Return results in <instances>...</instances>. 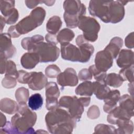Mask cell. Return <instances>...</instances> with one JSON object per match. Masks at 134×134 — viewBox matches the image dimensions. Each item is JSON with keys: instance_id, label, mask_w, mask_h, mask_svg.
I'll return each instance as SVG.
<instances>
[{"instance_id": "6da1fadb", "label": "cell", "mask_w": 134, "mask_h": 134, "mask_svg": "<svg viewBox=\"0 0 134 134\" xmlns=\"http://www.w3.org/2000/svg\"><path fill=\"white\" fill-rule=\"evenodd\" d=\"M46 124L51 133H71L76 127V121L61 107L50 110L45 116Z\"/></svg>"}, {"instance_id": "7a4b0ae2", "label": "cell", "mask_w": 134, "mask_h": 134, "mask_svg": "<svg viewBox=\"0 0 134 134\" xmlns=\"http://www.w3.org/2000/svg\"><path fill=\"white\" fill-rule=\"evenodd\" d=\"M17 111L18 113L12 117L11 122L18 133H34L32 126L37 120L36 113L30 110L26 103L19 104Z\"/></svg>"}, {"instance_id": "3957f363", "label": "cell", "mask_w": 134, "mask_h": 134, "mask_svg": "<svg viewBox=\"0 0 134 134\" xmlns=\"http://www.w3.org/2000/svg\"><path fill=\"white\" fill-rule=\"evenodd\" d=\"M63 8L64 20L66 26L70 28L77 27L79 18L85 16L86 12L85 6L80 1H65Z\"/></svg>"}, {"instance_id": "277c9868", "label": "cell", "mask_w": 134, "mask_h": 134, "mask_svg": "<svg viewBox=\"0 0 134 134\" xmlns=\"http://www.w3.org/2000/svg\"><path fill=\"white\" fill-rule=\"evenodd\" d=\"M46 15V10L42 7L34 8L28 16L22 19L15 25L17 31L21 35L34 30L43 23Z\"/></svg>"}, {"instance_id": "5b68a950", "label": "cell", "mask_w": 134, "mask_h": 134, "mask_svg": "<svg viewBox=\"0 0 134 134\" xmlns=\"http://www.w3.org/2000/svg\"><path fill=\"white\" fill-rule=\"evenodd\" d=\"M77 27L83 31V35L87 41L95 42L97 40L100 26L95 18L82 16L79 18Z\"/></svg>"}, {"instance_id": "8992f818", "label": "cell", "mask_w": 134, "mask_h": 134, "mask_svg": "<svg viewBox=\"0 0 134 134\" xmlns=\"http://www.w3.org/2000/svg\"><path fill=\"white\" fill-rule=\"evenodd\" d=\"M29 52L37 53L40 62L46 63L55 61L59 57L60 51L55 45L42 41L37 43Z\"/></svg>"}, {"instance_id": "52a82bcc", "label": "cell", "mask_w": 134, "mask_h": 134, "mask_svg": "<svg viewBox=\"0 0 134 134\" xmlns=\"http://www.w3.org/2000/svg\"><path fill=\"white\" fill-rule=\"evenodd\" d=\"M59 105L60 107L66 109L71 116L77 122L81 118L84 110V106L75 96H62L59 101Z\"/></svg>"}, {"instance_id": "ba28073f", "label": "cell", "mask_w": 134, "mask_h": 134, "mask_svg": "<svg viewBox=\"0 0 134 134\" xmlns=\"http://www.w3.org/2000/svg\"><path fill=\"white\" fill-rule=\"evenodd\" d=\"M88 10L92 16L99 18L105 23H110L111 1H91Z\"/></svg>"}, {"instance_id": "9c48e42d", "label": "cell", "mask_w": 134, "mask_h": 134, "mask_svg": "<svg viewBox=\"0 0 134 134\" xmlns=\"http://www.w3.org/2000/svg\"><path fill=\"white\" fill-rule=\"evenodd\" d=\"M59 96L60 91L57 84L54 82L48 83L46 86V107L48 110H51L59 106L58 99Z\"/></svg>"}, {"instance_id": "30bf717a", "label": "cell", "mask_w": 134, "mask_h": 134, "mask_svg": "<svg viewBox=\"0 0 134 134\" xmlns=\"http://www.w3.org/2000/svg\"><path fill=\"white\" fill-rule=\"evenodd\" d=\"M48 83L47 77L41 72H29L26 84L34 91H39L46 87Z\"/></svg>"}, {"instance_id": "8fae6325", "label": "cell", "mask_w": 134, "mask_h": 134, "mask_svg": "<svg viewBox=\"0 0 134 134\" xmlns=\"http://www.w3.org/2000/svg\"><path fill=\"white\" fill-rule=\"evenodd\" d=\"M57 83L62 87L75 86L78 84V77L75 70L71 68L66 69L57 76Z\"/></svg>"}, {"instance_id": "7c38bea8", "label": "cell", "mask_w": 134, "mask_h": 134, "mask_svg": "<svg viewBox=\"0 0 134 134\" xmlns=\"http://www.w3.org/2000/svg\"><path fill=\"white\" fill-rule=\"evenodd\" d=\"M113 58L106 50L98 51L95 58V65L99 71L106 72L113 65Z\"/></svg>"}, {"instance_id": "4fadbf2b", "label": "cell", "mask_w": 134, "mask_h": 134, "mask_svg": "<svg viewBox=\"0 0 134 134\" xmlns=\"http://www.w3.org/2000/svg\"><path fill=\"white\" fill-rule=\"evenodd\" d=\"M61 54L63 59L72 62H82V53L79 47L71 43L61 46Z\"/></svg>"}, {"instance_id": "5bb4252c", "label": "cell", "mask_w": 134, "mask_h": 134, "mask_svg": "<svg viewBox=\"0 0 134 134\" xmlns=\"http://www.w3.org/2000/svg\"><path fill=\"white\" fill-rule=\"evenodd\" d=\"M1 55L6 59L14 57L16 52V48L13 45L11 36L8 33H1L0 37Z\"/></svg>"}, {"instance_id": "9a60e30c", "label": "cell", "mask_w": 134, "mask_h": 134, "mask_svg": "<svg viewBox=\"0 0 134 134\" xmlns=\"http://www.w3.org/2000/svg\"><path fill=\"white\" fill-rule=\"evenodd\" d=\"M120 97V92L117 90L110 91L108 96L104 99L103 110L106 113H110L117 107V103Z\"/></svg>"}, {"instance_id": "2e32d148", "label": "cell", "mask_w": 134, "mask_h": 134, "mask_svg": "<svg viewBox=\"0 0 134 134\" xmlns=\"http://www.w3.org/2000/svg\"><path fill=\"white\" fill-rule=\"evenodd\" d=\"M133 52L130 50L122 49L119 53L116 60L117 65L120 68H124L133 65Z\"/></svg>"}, {"instance_id": "e0dca14e", "label": "cell", "mask_w": 134, "mask_h": 134, "mask_svg": "<svg viewBox=\"0 0 134 134\" xmlns=\"http://www.w3.org/2000/svg\"><path fill=\"white\" fill-rule=\"evenodd\" d=\"M132 117L131 115L125 109L120 106H117L107 116V120L108 122L116 125L118 119H130Z\"/></svg>"}, {"instance_id": "ac0fdd59", "label": "cell", "mask_w": 134, "mask_h": 134, "mask_svg": "<svg viewBox=\"0 0 134 134\" xmlns=\"http://www.w3.org/2000/svg\"><path fill=\"white\" fill-rule=\"evenodd\" d=\"M40 62V58L36 52H28L24 53L20 59V63L26 69H32Z\"/></svg>"}, {"instance_id": "d6986e66", "label": "cell", "mask_w": 134, "mask_h": 134, "mask_svg": "<svg viewBox=\"0 0 134 134\" xmlns=\"http://www.w3.org/2000/svg\"><path fill=\"white\" fill-rule=\"evenodd\" d=\"M122 46V39L120 37H115L110 40L109 43L105 48L104 50L108 51L111 54L114 59L116 58L117 57Z\"/></svg>"}, {"instance_id": "ffe728a7", "label": "cell", "mask_w": 134, "mask_h": 134, "mask_svg": "<svg viewBox=\"0 0 134 134\" xmlns=\"http://www.w3.org/2000/svg\"><path fill=\"white\" fill-rule=\"evenodd\" d=\"M93 83V93L96 97L99 99L104 100L111 91L110 88L105 83L98 82H94Z\"/></svg>"}, {"instance_id": "44dd1931", "label": "cell", "mask_w": 134, "mask_h": 134, "mask_svg": "<svg viewBox=\"0 0 134 134\" xmlns=\"http://www.w3.org/2000/svg\"><path fill=\"white\" fill-rule=\"evenodd\" d=\"M0 109L2 111L11 115L18 111V105L15 101L10 98H4L1 100Z\"/></svg>"}, {"instance_id": "7402d4cb", "label": "cell", "mask_w": 134, "mask_h": 134, "mask_svg": "<svg viewBox=\"0 0 134 134\" xmlns=\"http://www.w3.org/2000/svg\"><path fill=\"white\" fill-rule=\"evenodd\" d=\"M116 125L118 126L116 133L130 134L133 132V124L130 119H118Z\"/></svg>"}, {"instance_id": "603a6c76", "label": "cell", "mask_w": 134, "mask_h": 134, "mask_svg": "<svg viewBox=\"0 0 134 134\" xmlns=\"http://www.w3.org/2000/svg\"><path fill=\"white\" fill-rule=\"evenodd\" d=\"M61 18L58 16H53L49 18L46 24L47 31L51 34L56 35L62 26Z\"/></svg>"}, {"instance_id": "cb8c5ba5", "label": "cell", "mask_w": 134, "mask_h": 134, "mask_svg": "<svg viewBox=\"0 0 134 134\" xmlns=\"http://www.w3.org/2000/svg\"><path fill=\"white\" fill-rule=\"evenodd\" d=\"M74 33L72 30L69 28H64L59 31L57 36V38L58 42L62 46L70 43V42L74 38Z\"/></svg>"}, {"instance_id": "d4e9b609", "label": "cell", "mask_w": 134, "mask_h": 134, "mask_svg": "<svg viewBox=\"0 0 134 134\" xmlns=\"http://www.w3.org/2000/svg\"><path fill=\"white\" fill-rule=\"evenodd\" d=\"M43 40L44 38L42 36L36 35L31 37H26L23 39L21 42V45L24 49L29 52L37 43L43 41Z\"/></svg>"}, {"instance_id": "484cf974", "label": "cell", "mask_w": 134, "mask_h": 134, "mask_svg": "<svg viewBox=\"0 0 134 134\" xmlns=\"http://www.w3.org/2000/svg\"><path fill=\"white\" fill-rule=\"evenodd\" d=\"M75 92L77 95L91 96L93 94V83L91 81H84L76 88Z\"/></svg>"}, {"instance_id": "4316f807", "label": "cell", "mask_w": 134, "mask_h": 134, "mask_svg": "<svg viewBox=\"0 0 134 134\" xmlns=\"http://www.w3.org/2000/svg\"><path fill=\"white\" fill-rule=\"evenodd\" d=\"M119 106L126 110L132 117L133 116V96L128 94L123 95L119 99Z\"/></svg>"}, {"instance_id": "83f0119b", "label": "cell", "mask_w": 134, "mask_h": 134, "mask_svg": "<svg viewBox=\"0 0 134 134\" xmlns=\"http://www.w3.org/2000/svg\"><path fill=\"white\" fill-rule=\"evenodd\" d=\"M78 47L80 48L82 53L81 63L87 62L94 52V47L88 42H86L78 46Z\"/></svg>"}, {"instance_id": "f1b7e54d", "label": "cell", "mask_w": 134, "mask_h": 134, "mask_svg": "<svg viewBox=\"0 0 134 134\" xmlns=\"http://www.w3.org/2000/svg\"><path fill=\"white\" fill-rule=\"evenodd\" d=\"M28 107L32 110L39 109L43 105V98L41 94L36 93L31 95L28 100Z\"/></svg>"}, {"instance_id": "f546056e", "label": "cell", "mask_w": 134, "mask_h": 134, "mask_svg": "<svg viewBox=\"0 0 134 134\" xmlns=\"http://www.w3.org/2000/svg\"><path fill=\"white\" fill-rule=\"evenodd\" d=\"M124 81L121 76L115 73H111L107 75L106 83L107 85L117 88L122 85Z\"/></svg>"}, {"instance_id": "4dcf8cb0", "label": "cell", "mask_w": 134, "mask_h": 134, "mask_svg": "<svg viewBox=\"0 0 134 134\" xmlns=\"http://www.w3.org/2000/svg\"><path fill=\"white\" fill-rule=\"evenodd\" d=\"M29 91L24 87H19L16 91L15 98L19 104L26 103L29 98Z\"/></svg>"}, {"instance_id": "1f68e13d", "label": "cell", "mask_w": 134, "mask_h": 134, "mask_svg": "<svg viewBox=\"0 0 134 134\" xmlns=\"http://www.w3.org/2000/svg\"><path fill=\"white\" fill-rule=\"evenodd\" d=\"M92 76H94V79L97 82L106 83V79L107 76V74L105 72H102L98 70L95 66V65H92L89 67L88 69Z\"/></svg>"}, {"instance_id": "d6a6232c", "label": "cell", "mask_w": 134, "mask_h": 134, "mask_svg": "<svg viewBox=\"0 0 134 134\" xmlns=\"http://www.w3.org/2000/svg\"><path fill=\"white\" fill-rule=\"evenodd\" d=\"M119 75L122 79L123 81H127L130 83L133 82V65L122 68L119 72Z\"/></svg>"}, {"instance_id": "836d02e7", "label": "cell", "mask_w": 134, "mask_h": 134, "mask_svg": "<svg viewBox=\"0 0 134 134\" xmlns=\"http://www.w3.org/2000/svg\"><path fill=\"white\" fill-rule=\"evenodd\" d=\"M94 133H116V128L111 125L98 124L94 129Z\"/></svg>"}, {"instance_id": "e575fe53", "label": "cell", "mask_w": 134, "mask_h": 134, "mask_svg": "<svg viewBox=\"0 0 134 134\" xmlns=\"http://www.w3.org/2000/svg\"><path fill=\"white\" fill-rule=\"evenodd\" d=\"M15 2L14 1H0L1 12L4 16L15 8Z\"/></svg>"}, {"instance_id": "d590c367", "label": "cell", "mask_w": 134, "mask_h": 134, "mask_svg": "<svg viewBox=\"0 0 134 134\" xmlns=\"http://www.w3.org/2000/svg\"><path fill=\"white\" fill-rule=\"evenodd\" d=\"M17 78L15 76L5 74L2 80V86L6 88H12L16 86L17 84Z\"/></svg>"}, {"instance_id": "8d00e7d4", "label": "cell", "mask_w": 134, "mask_h": 134, "mask_svg": "<svg viewBox=\"0 0 134 134\" xmlns=\"http://www.w3.org/2000/svg\"><path fill=\"white\" fill-rule=\"evenodd\" d=\"M60 73V69L55 64L49 65L45 69V74L46 76L49 78L57 77Z\"/></svg>"}, {"instance_id": "74e56055", "label": "cell", "mask_w": 134, "mask_h": 134, "mask_svg": "<svg viewBox=\"0 0 134 134\" xmlns=\"http://www.w3.org/2000/svg\"><path fill=\"white\" fill-rule=\"evenodd\" d=\"M18 17V12L15 8H14L4 16L5 22L8 25H13L15 24L17 21Z\"/></svg>"}, {"instance_id": "f35d334b", "label": "cell", "mask_w": 134, "mask_h": 134, "mask_svg": "<svg viewBox=\"0 0 134 134\" xmlns=\"http://www.w3.org/2000/svg\"><path fill=\"white\" fill-rule=\"evenodd\" d=\"M5 74L12 75L17 78L18 71L17 70L16 65L12 60H7L5 66Z\"/></svg>"}, {"instance_id": "ab89813d", "label": "cell", "mask_w": 134, "mask_h": 134, "mask_svg": "<svg viewBox=\"0 0 134 134\" xmlns=\"http://www.w3.org/2000/svg\"><path fill=\"white\" fill-rule=\"evenodd\" d=\"M100 115V111L99 108L96 105H92L91 106L87 111V117L91 119H97Z\"/></svg>"}, {"instance_id": "60d3db41", "label": "cell", "mask_w": 134, "mask_h": 134, "mask_svg": "<svg viewBox=\"0 0 134 134\" xmlns=\"http://www.w3.org/2000/svg\"><path fill=\"white\" fill-rule=\"evenodd\" d=\"M1 133H18V132L12 122L7 121L5 125L1 128Z\"/></svg>"}, {"instance_id": "b9f144b4", "label": "cell", "mask_w": 134, "mask_h": 134, "mask_svg": "<svg viewBox=\"0 0 134 134\" xmlns=\"http://www.w3.org/2000/svg\"><path fill=\"white\" fill-rule=\"evenodd\" d=\"M92 75L87 69H83L79 73L78 77L80 81H88L92 79Z\"/></svg>"}, {"instance_id": "7bdbcfd3", "label": "cell", "mask_w": 134, "mask_h": 134, "mask_svg": "<svg viewBox=\"0 0 134 134\" xmlns=\"http://www.w3.org/2000/svg\"><path fill=\"white\" fill-rule=\"evenodd\" d=\"M29 72H27L24 70L18 71V75L17 78L18 82L21 84H26V80L28 77Z\"/></svg>"}, {"instance_id": "ee69618b", "label": "cell", "mask_w": 134, "mask_h": 134, "mask_svg": "<svg viewBox=\"0 0 134 134\" xmlns=\"http://www.w3.org/2000/svg\"><path fill=\"white\" fill-rule=\"evenodd\" d=\"M134 38V35L133 32H132L130 34H129L126 37L125 39V46L129 48L132 49L133 48V39Z\"/></svg>"}, {"instance_id": "f6af8a7d", "label": "cell", "mask_w": 134, "mask_h": 134, "mask_svg": "<svg viewBox=\"0 0 134 134\" xmlns=\"http://www.w3.org/2000/svg\"><path fill=\"white\" fill-rule=\"evenodd\" d=\"M45 39L47 42L54 45H56L58 43L56 35H53L49 33L46 35Z\"/></svg>"}, {"instance_id": "bcb514c9", "label": "cell", "mask_w": 134, "mask_h": 134, "mask_svg": "<svg viewBox=\"0 0 134 134\" xmlns=\"http://www.w3.org/2000/svg\"><path fill=\"white\" fill-rule=\"evenodd\" d=\"M8 32L10 35V36L13 38H18L20 36V35L17 31L15 25L10 26L8 29Z\"/></svg>"}, {"instance_id": "7dc6e473", "label": "cell", "mask_w": 134, "mask_h": 134, "mask_svg": "<svg viewBox=\"0 0 134 134\" xmlns=\"http://www.w3.org/2000/svg\"><path fill=\"white\" fill-rule=\"evenodd\" d=\"M25 3L26 5L29 9H32L35 8L37 5L41 3L40 1H25Z\"/></svg>"}, {"instance_id": "c3c4849f", "label": "cell", "mask_w": 134, "mask_h": 134, "mask_svg": "<svg viewBox=\"0 0 134 134\" xmlns=\"http://www.w3.org/2000/svg\"><path fill=\"white\" fill-rule=\"evenodd\" d=\"M7 59L4 56L1 55V74H4L5 72V66Z\"/></svg>"}, {"instance_id": "681fc988", "label": "cell", "mask_w": 134, "mask_h": 134, "mask_svg": "<svg viewBox=\"0 0 134 134\" xmlns=\"http://www.w3.org/2000/svg\"><path fill=\"white\" fill-rule=\"evenodd\" d=\"M79 99L84 107L88 106L89 105L90 101H91L90 96L81 97H80Z\"/></svg>"}, {"instance_id": "f907efd6", "label": "cell", "mask_w": 134, "mask_h": 134, "mask_svg": "<svg viewBox=\"0 0 134 134\" xmlns=\"http://www.w3.org/2000/svg\"><path fill=\"white\" fill-rule=\"evenodd\" d=\"M86 42H88V41H87L85 39V38L84 37L83 35H79L77 37V38H76V43L77 46H79L84 43H86Z\"/></svg>"}, {"instance_id": "816d5d0a", "label": "cell", "mask_w": 134, "mask_h": 134, "mask_svg": "<svg viewBox=\"0 0 134 134\" xmlns=\"http://www.w3.org/2000/svg\"><path fill=\"white\" fill-rule=\"evenodd\" d=\"M6 117L2 113H1V118H0V127L2 128L4 127L6 124Z\"/></svg>"}, {"instance_id": "f5cc1de1", "label": "cell", "mask_w": 134, "mask_h": 134, "mask_svg": "<svg viewBox=\"0 0 134 134\" xmlns=\"http://www.w3.org/2000/svg\"><path fill=\"white\" fill-rule=\"evenodd\" d=\"M0 19H1V32L2 33L3 30V28L5 26V18L4 17H3L2 16H0Z\"/></svg>"}, {"instance_id": "db71d44e", "label": "cell", "mask_w": 134, "mask_h": 134, "mask_svg": "<svg viewBox=\"0 0 134 134\" xmlns=\"http://www.w3.org/2000/svg\"><path fill=\"white\" fill-rule=\"evenodd\" d=\"M55 3V1H41V3H44L45 5L50 6H52L54 3Z\"/></svg>"}, {"instance_id": "11a10c76", "label": "cell", "mask_w": 134, "mask_h": 134, "mask_svg": "<svg viewBox=\"0 0 134 134\" xmlns=\"http://www.w3.org/2000/svg\"><path fill=\"white\" fill-rule=\"evenodd\" d=\"M133 82L132 83H130L128 84V92L129 93H130L131 95L132 96H133Z\"/></svg>"}]
</instances>
